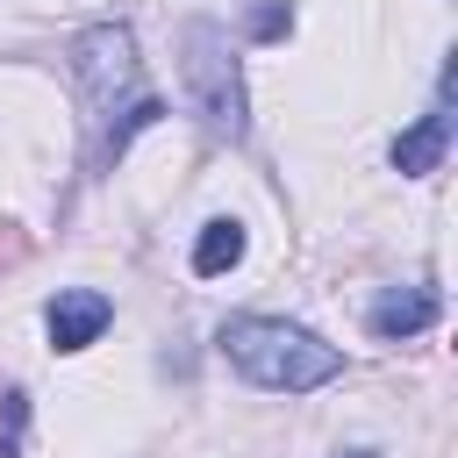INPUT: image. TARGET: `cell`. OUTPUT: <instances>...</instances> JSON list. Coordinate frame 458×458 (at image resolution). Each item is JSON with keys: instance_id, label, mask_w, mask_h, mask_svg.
<instances>
[{"instance_id": "cell-1", "label": "cell", "mask_w": 458, "mask_h": 458, "mask_svg": "<svg viewBox=\"0 0 458 458\" xmlns=\"http://www.w3.org/2000/svg\"><path fill=\"white\" fill-rule=\"evenodd\" d=\"M72 86H79V107L100 129L107 157H122L129 136L165 114V100L143 86V57H136V36L122 21H100V29H86L72 43Z\"/></svg>"}, {"instance_id": "cell-8", "label": "cell", "mask_w": 458, "mask_h": 458, "mask_svg": "<svg viewBox=\"0 0 458 458\" xmlns=\"http://www.w3.org/2000/svg\"><path fill=\"white\" fill-rule=\"evenodd\" d=\"M286 29H293V7H286V0H265V7H250V36H258V43H279Z\"/></svg>"}, {"instance_id": "cell-7", "label": "cell", "mask_w": 458, "mask_h": 458, "mask_svg": "<svg viewBox=\"0 0 458 458\" xmlns=\"http://www.w3.org/2000/svg\"><path fill=\"white\" fill-rule=\"evenodd\" d=\"M236 258H243V222H229V215H222V222H208V229H200V243H193V272H200V279H222Z\"/></svg>"}, {"instance_id": "cell-6", "label": "cell", "mask_w": 458, "mask_h": 458, "mask_svg": "<svg viewBox=\"0 0 458 458\" xmlns=\"http://www.w3.org/2000/svg\"><path fill=\"white\" fill-rule=\"evenodd\" d=\"M444 150H451V107H429L415 129H401V136H394V172L429 179V172L444 165Z\"/></svg>"}, {"instance_id": "cell-2", "label": "cell", "mask_w": 458, "mask_h": 458, "mask_svg": "<svg viewBox=\"0 0 458 458\" xmlns=\"http://www.w3.org/2000/svg\"><path fill=\"white\" fill-rule=\"evenodd\" d=\"M222 358L250 386H265V394H315V386H329L344 372L336 344H322L315 329L279 322V315H236V322H222Z\"/></svg>"}, {"instance_id": "cell-9", "label": "cell", "mask_w": 458, "mask_h": 458, "mask_svg": "<svg viewBox=\"0 0 458 458\" xmlns=\"http://www.w3.org/2000/svg\"><path fill=\"white\" fill-rule=\"evenodd\" d=\"M14 250H21V236H0V258H14Z\"/></svg>"}, {"instance_id": "cell-5", "label": "cell", "mask_w": 458, "mask_h": 458, "mask_svg": "<svg viewBox=\"0 0 458 458\" xmlns=\"http://www.w3.org/2000/svg\"><path fill=\"white\" fill-rule=\"evenodd\" d=\"M437 308H444V301H437L429 286H386V293L372 301L365 322H372L379 344H408V336H422V329L437 322Z\"/></svg>"}, {"instance_id": "cell-10", "label": "cell", "mask_w": 458, "mask_h": 458, "mask_svg": "<svg viewBox=\"0 0 458 458\" xmlns=\"http://www.w3.org/2000/svg\"><path fill=\"white\" fill-rule=\"evenodd\" d=\"M344 458H379V451H344Z\"/></svg>"}, {"instance_id": "cell-4", "label": "cell", "mask_w": 458, "mask_h": 458, "mask_svg": "<svg viewBox=\"0 0 458 458\" xmlns=\"http://www.w3.org/2000/svg\"><path fill=\"white\" fill-rule=\"evenodd\" d=\"M107 322H114V301L93 293V286H64V293L43 308V329H50L57 351H86V344H100Z\"/></svg>"}, {"instance_id": "cell-3", "label": "cell", "mask_w": 458, "mask_h": 458, "mask_svg": "<svg viewBox=\"0 0 458 458\" xmlns=\"http://www.w3.org/2000/svg\"><path fill=\"white\" fill-rule=\"evenodd\" d=\"M179 79H186V100L208 122V136L243 143V72H236V50L222 36V21H186L179 29Z\"/></svg>"}]
</instances>
